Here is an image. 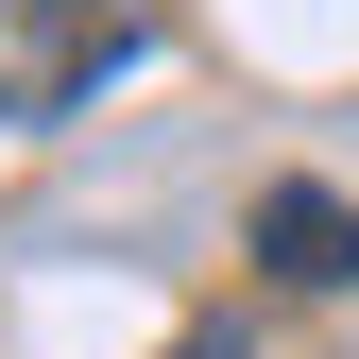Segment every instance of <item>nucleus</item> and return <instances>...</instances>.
<instances>
[{
    "label": "nucleus",
    "instance_id": "f257e3e1",
    "mask_svg": "<svg viewBox=\"0 0 359 359\" xmlns=\"http://www.w3.org/2000/svg\"><path fill=\"white\" fill-rule=\"evenodd\" d=\"M137 52H154V0H0V137L86 120Z\"/></svg>",
    "mask_w": 359,
    "mask_h": 359
},
{
    "label": "nucleus",
    "instance_id": "f03ea898",
    "mask_svg": "<svg viewBox=\"0 0 359 359\" xmlns=\"http://www.w3.org/2000/svg\"><path fill=\"white\" fill-rule=\"evenodd\" d=\"M257 274H291V291H359V205L325 189V171H274V189H257Z\"/></svg>",
    "mask_w": 359,
    "mask_h": 359
},
{
    "label": "nucleus",
    "instance_id": "7ed1b4c3",
    "mask_svg": "<svg viewBox=\"0 0 359 359\" xmlns=\"http://www.w3.org/2000/svg\"><path fill=\"white\" fill-rule=\"evenodd\" d=\"M171 359H257V342H240V325H189V342H171Z\"/></svg>",
    "mask_w": 359,
    "mask_h": 359
}]
</instances>
